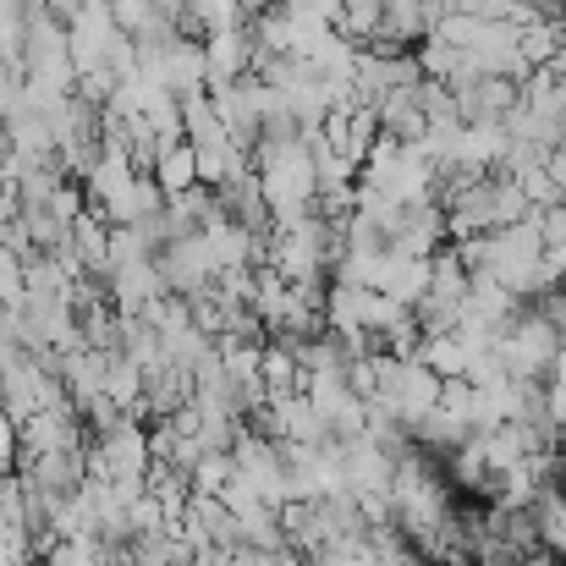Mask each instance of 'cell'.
Segmentation results:
<instances>
[{
  "label": "cell",
  "mask_w": 566,
  "mask_h": 566,
  "mask_svg": "<svg viewBox=\"0 0 566 566\" xmlns=\"http://www.w3.org/2000/svg\"><path fill=\"white\" fill-rule=\"evenodd\" d=\"M379 127H385V138H396V144H418V138L429 133V111L418 105V83H412V88H390V94L379 99Z\"/></svg>",
  "instance_id": "cell-9"
},
{
  "label": "cell",
  "mask_w": 566,
  "mask_h": 566,
  "mask_svg": "<svg viewBox=\"0 0 566 566\" xmlns=\"http://www.w3.org/2000/svg\"><path fill=\"white\" fill-rule=\"evenodd\" d=\"M364 182L379 192H390L396 203H423L434 198V182H440V166L423 144H396V138H379L364 160Z\"/></svg>",
  "instance_id": "cell-1"
},
{
  "label": "cell",
  "mask_w": 566,
  "mask_h": 566,
  "mask_svg": "<svg viewBox=\"0 0 566 566\" xmlns=\"http://www.w3.org/2000/svg\"><path fill=\"white\" fill-rule=\"evenodd\" d=\"M379 17H385V0H347V11H342V33L347 39H375L379 33Z\"/></svg>",
  "instance_id": "cell-13"
},
{
  "label": "cell",
  "mask_w": 566,
  "mask_h": 566,
  "mask_svg": "<svg viewBox=\"0 0 566 566\" xmlns=\"http://www.w3.org/2000/svg\"><path fill=\"white\" fill-rule=\"evenodd\" d=\"M171 281L160 270V259H133V264H116L111 270V297H116V314H144L155 297H166Z\"/></svg>",
  "instance_id": "cell-6"
},
{
  "label": "cell",
  "mask_w": 566,
  "mask_h": 566,
  "mask_svg": "<svg viewBox=\"0 0 566 566\" xmlns=\"http://www.w3.org/2000/svg\"><path fill=\"white\" fill-rule=\"evenodd\" d=\"M155 182L166 188V198L198 188V149H192L188 138L171 144V149H160V160H155Z\"/></svg>",
  "instance_id": "cell-11"
},
{
  "label": "cell",
  "mask_w": 566,
  "mask_h": 566,
  "mask_svg": "<svg viewBox=\"0 0 566 566\" xmlns=\"http://www.w3.org/2000/svg\"><path fill=\"white\" fill-rule=\"evenodd\" d=\"M286 11H297V17H314V22H331V28H342V11H347V0H286Z\"/></svg>",
  "instance_id": "cell-14"
},
{
  "label": "cell",
  "mask_w": 566,
  "mask_h": 566,
  "mask_svg": "<svg viewBox=\"0 0 566 566\" xmlns=\"http://www.w3.org/2000/svg\"><path fill=\"white\" fill-rule=\"evenodd\" d=\"M144 390H149V375L133 364V358H122V353H111V375H105V396L122 407V412H144Z\"/></svg>",
  "instance_id": "cell-12"
},
{
  "label": "cell",
  "mask_w": 566,
  "mask_h": 566,
  "mask_svg": "<svg viewBox=\"0 0 566 566\" xmlns=\"http://www.w3.org/2000/svg\"><path fill=\"white\" fill-rule=\"evenodd\" d=\"M523 566H556V551H551V545H534V551L523 556Z\"/></svg>",
  "instance_id": "cell-16"
},
{
  "label": "cell",
  "mask_w": 566,
  "mask_h": 566,
  "mask_svg": "<svg viewBox=\"0 0 566 566\" xmlns=\"http://www.w3.org/2000/svg\"><path fill=\"white\" fill-rule=\"evenodd\" d=\"M203 61H209L203 88H226V83L248 77V66L259 61V44L248 28H220V33H203Z\"/></svg>",
  "instance_id": "cell-4"
},
{
  "label": "cell",
  "mask_w": 566,
  "mask_h": 566,
  "mask_svg": "<svg viewBox=\"0 0 566 566\" xmlns=\"http://www.w3.org/2000/svg\"><path fill=\"white\" fill-rule=\"evenodd\" d=\"M155 259H160V270H166L171 292H203V286L220 275V270H214V259H209V248H203V231L177 237V242H171V248H160Z\"/></svg>",
  "instance_id": "cell-7"
},
{
  "label": "cell",
  "mask_w": 566,
  "mask_h": 566,
  "mask_svg": "<svg viewBox=\"0 0 566 566\" xmlns=\"http://www.w3.org/2000/svg\"><path fill=\"white\" fill-rule=\"evenodd\" d=\"M418 358H423V364H429L440 379H462L468 369H473V358H479V353H473L457 331H440V336H423Z\"/></svg>",
  "instance_id": "cell-10"
},
{
  "label": "cell",
  "mask_w": 566,
  "mask_h": 566,
  "mask_svg": "<svg viewBox=\"0 0 566 566\" xmlns=\"http://www.w3.org/2000/svg\"><path fill=\"white\" fill-rule=\"evenodd\" d=\"M562 353H566L562 325H556L551 314H517V319L501 331V342H495V358L506 364L512 379H539L545 369L562 364Z\"/></svg>",
  "instance_id": "cell-2"
},
{
  "label": "cell",
  "mask_w": 566,
  "mask_h": 566,
  "mask_svg": "<svg viewBox=\"0 0 566 566\" xmlns=\"http://www.w3.org/2000/svg\"><path fill=\"white\" fill-rule=\"evenodd\" d=\"M440 6L434 0H385V17H379L375 44L379 50H401V44H423L429 28H434Z\"/></svg>",
  "instance_id": "cell-8"
},
{
  "label": "cell",
  "mask_w": 566,
  "mask_h": 566,
  "mask_svg": "<svg viewBox=\"0 0 566 566\" xmlns=\"http://www.w3.org/2000/svg\"><path fill=\"white\" fill-rule=\"evenodd\" d=\"M429 270H434V253H407V248H385L379 253V275H375V292H385L390 303H407L418 308V297L429 292Z\"/></svg>",
  "instance_id": "cell-3"
},
{
  "label": "cell",
  "mask_w": 566,
  "mask_h": 566,
  "mask_svg": "<svg viewBox=\"0 0 566 566\" xmlns=\"http://www.w3.org/2000/svg\"><path fill=\"white\" fill-rule=\"evenodd\" d=\"M17 451H22V440H17V418L0 407V473L11 468V457H17Z\"/></svg>",
  "instance_id": "cell-15"
},
{
  "label": "cell",
  "mask_w": 566,
  "mask_h": 566,
  "mask_svg": "<svg viewBox=\"0 0 566 566\" xmlns=\"http://www.w3.org/2000/svg\"><path fill=\"white\" fill-rule=\"evenodd\" d=\"M551 72H556V77H566V44L556 50V55H551Z\"/></svg>",
  "instance_id": "cell-17"
},
{
  "label": "cell",
  "mask_w": 566,
  "mask_h": 566,
  "mask_svg": "<svg viewBox=\"0 0 566 566\" xmlns=\"http://www.w3.org/2000/svg\"><path fill=\"white\" fill-rule=\"evenodd\" d=\"M517 99H523V83L517 77H473V83H462L457 88V116L462 122H506L512 111H517Z\"/></svg>",
  "instance_id": "cell-5"
}]
</instances>
